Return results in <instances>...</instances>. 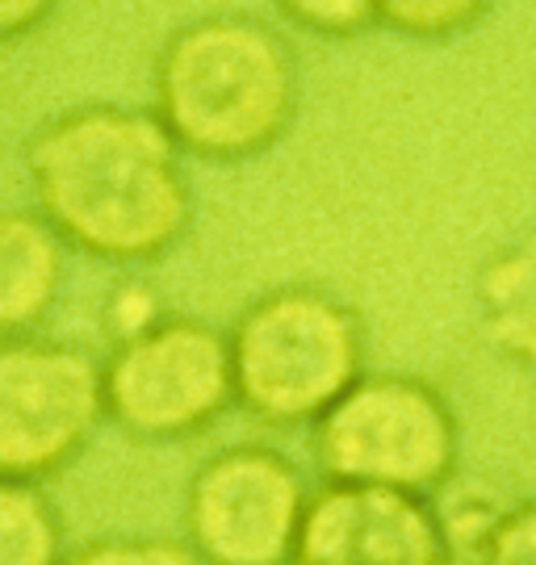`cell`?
Segmentation results:
<instances>
[{
	"label": "cell",
	"mask_w": 536,
	"mask_h": 565,
	"mask_svg": "<svg viewBox=\"0 0 536 565\" xmlns=\"http://www.w3.org/2000/svg\"><path fill=\"white\" fill-rule=\"evenodd\" d=\"M105 419L101 361L46 335H0V473L39 482Z\"/></svg>",
	"instance_id": "obj_6"
},
{
	"label": "cell",
	"mask_w": 536,
	"mask_h": 565,
	"mask_svg": "<svg viewBox=\"0 0 536 565\" xmlns=\"http://www.w3.org/2000/svg\"><path fill=\"white\" fill-rule=\"evenodd\" d=\"M477 315L498 356L536 377V226L482 264Z\"/></svg>",
	"instance_id": "obj_10"
},
{
	"label": "cell",
	"mask_w": 536,
	"mask_h": 565,
	"mask_svg": "<svg viewBox=\"0 0 536 565\" xmlns=\"http://www.w3.org/2000/svg\"><path fill=\"white\" fill-rule=\"evenodd\" d=\"M453 565H536V499L491 511Z\"/></svg>",
	"instance_id": "obj_12"
},
{
	"label": "cell",
	"mask_w": 536,
	"mask_h": 565,
	"mask_svg": "<svg viewBox=\"0 0 536 565\" xmlns=\"http://www.w3.org/2000/svg\"><path fill=\"white\" fill-rule=\"evenodd\" d=\"M67 281V243L39 210H0V335H30Z\"/></svg>",
	"instance_id": "obj_9"
},
{
	"label": "cell",
	"mask_w": 536,
	"mask_h": 565,
	"mask_svg": "<svg viewBox=\"0 0 536 565\" xmlns=\"http://www.w3.org/2000/svg\"><path fill=\"white\" fill-rule=\"evenodd\" d=\"M285 565H453V548L423 494L318 482Z\"/></svg>",
	"instance_id": "obj_8"
},
{
	"label": "cell",
	"mask_w": 536,
	"mask_h": 565,
	"mask_svg": "<svg viewBox=\"0 0 536 565\" xmlns=\"http://www.w3.org/2000/svg\"><path fill=\"white\" fill-rule=\"evenodd\" d=\"M60 0H0V42H18L34 34L55 13Z\"/></svg>",
	"instance_id": "obj_16"
},
{
	"label": "cell",
	"mask_w": 536,
	"mask_h": 565,
	"mask_svg": "<svg viewBox=\"0 0 536 565\" xmlns=\"http://www.w3.org/2000/svg\"><path fill=\"white\" fill-rule=\"evenodd\" d=\"M302 105L294 46L269 21L206 13L172 30L151 67V114L180 156L243 163L285 139Z\"/></svg>",
	"instance_id": "obj_2"
},
{
	"label": "cell",
	"mask_w": 536,
	"mask_h": 565,
	"mask_svg": "<svg viewBox=\"0 0 536 565\" xmlns=\"http://www.w3.org/2000/svg\"><path fill=\"white\" fill-rule=\"evenodd\" d=\"M298 465L269 445L214 452L189 482L185 532L198 565H285L306 511Z\"/></svg>",
	"instance_id": "obj_7"
},
{
	"label": "cell",
	"mask_w": 536,
	"mask_h": 565,
	"mask_svg": "<svg viewBox=\"0 0 536 565\" xmlns=\"http://www.w3.org/2000/svg\"><path fill=\"white\" fill-rule=\"evenodd\" d=\"M235 406L269 427H315L365 373L357 310L318 285H277L227 331Z\"/></svg>",
	"instance_id": "obj_3"
},
{
	"label": "cell",
	"mask_w": 536,
	"mask_h": 565,
	"mask_svg": "<svg viewBox=\"0 0 536 565\" xmlns=\"http://www.w3.org/2000/svg\"><path fill=\"white\" fill-rule=\"evenodd\" d=\"M290 25L315 39H353L360 30L378 25L381 0H273Z\"/></svg>",
	"instance_id": "obj_14"
},
{
	"label": "cell",
	"mask_w": 536,
	"mask_h": 565,
	"mask_svg": "<svg viewBox=\"0 0 536 565\" xmlns=\"http://www.w3.org/2000/svg\"><path fill=\"white\" fill-rule=\"evenodd\" d=\"M491 0H381L378 25L402 39H453Z\"/></svg>",
	"instance_id": "obj_13"
},
{
	"label": "cell",
	"mask_w": 536,
	"mask_h": 565,
	"mask_svg": "<svg viewBox=\"0 0 536 565\" xmlns=\"http://www.w3.org/2000/svg\"><path fill=\"white\" fill-rule=\"evenodd\" d=\"M311 431L323 482L381 486L423 499L449 486L461 452L453 406L411 373H360Z\"/></svg>",
	"instance_id": "obj_4"
},
{
	"label": "cell",
	"mask_w": 536,
	"mask_h": 565,
	"mask_svg": "<svg viewBox=\"0 0 536 565\" xmlns=\"http://www.w3.org/2000/svg\"><path fill=\"white\" fill-rule=\"evenodd\" d=\"M0 565H63V527L39 482L0 473Z\"/></svg>",
	"instance_id": "obj_11"
},
{
	"label": "cell",
	"mask_w": 536,
	"mask_h": 565,
	"mask_svg": "<svg viewBox=\"0 0 536 565\" xmlns=\"http://www.w3.org/2000/svg\"><path fill=\"white\" fill-rule=\"evenodd\" d=\"M25 177L46 226L93 260L151 264L193 223L180 147L151 109H63L34 130Z\"/></svg>",
	"instance_id": "obj_1"
},
{
	"label": "cell",
	"mask_w": 536,
	"mask_h": 565,
	"mask_svg": "<svg viewBox=\"0 0 536 565\" xmlns=\"http://www.w3.org/2000/svg\"><path fill=\"white\" fill-rule=\"evenodd\" d=\"M105 419L135 440H189L235 406L227 331L156 315L126 331L101 361Z\"/></svg>",
	"instance_id": "obj_5"
},
{
	"label": "cell",
	"mask_w": 536,
	"mask_h": 565,
	"mask_svg": "<svg viewBox=\"0 0 536 565\" xmlns=\"http://www.w3.org/2000/svg\"><path fill=\"white\" fill-rule=\"evenodd\" d=\"M63 565H198L189 545L151 541V536H109L67 553Z\"/></svg>",
	"instance_id": "obj_15"
}]
</instances>
